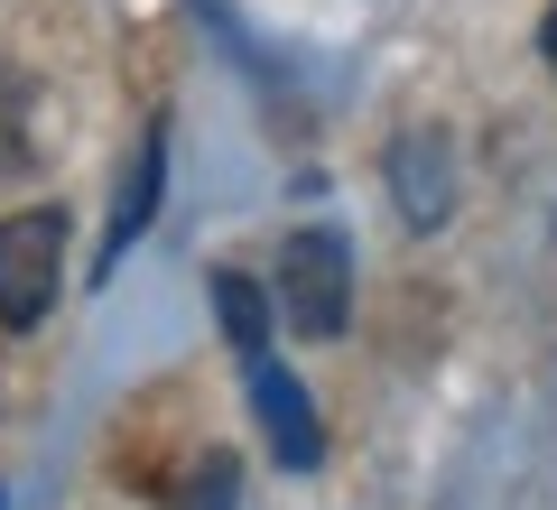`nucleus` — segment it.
<instances>
[{"instance_id": "obj_7", "label": "nucleus", "mask_w": 557, "mask_h": 510, "mask_svg": "<svg viewBox=\"0 0 557 510\" xmlns=\"http://www.w3.org/2000/svg\"><path fill=\"white\" fill-rule=\"evenodd\" d=\"M28 112H38L28 75H20V65H0V177H10V167H28Z\"/></svg>"}, {"instance_id": "obj_5", "label": "nucleus", "mask_w": 557, "mask_h": 510, "mask_svg": "<svg viewBox=\"0 0 557 510\" xmlns=\"http://www.w3.org/2000/svg\"><path fill=\"white\" fill-rule=\"evenodd\" d=\"M159 186H168V130L149 121L131 149V177H121V204H112V233H102V270H112L121 251H131L139 233H149V214H159Z\"/></svg>"}, {"instance_id": "obj_2", "label": "nucleus", "mask_w": 557, "mask_h": 510, "mask_svg": "<svg viewBox=\"0 0 557 510\" xmlns=\"http://www.w3.org/2000/svg\"><path fill=\"white\" fill-rule=\"evenodd\" d=\"M57 278H65V214L57 204H28V214L0 223V325H38L57 307Z\"/></svg>"}, {"instance_id": "obj_4", "label": "nucleus", "mask_w": 557, "mask_h": 510, "mask_svg": "<svg viewBox=\"0 0 557 510\" xmlns=\"http://www.w3.org/2000/svg\"><path fill=\"white\" fill-rule=\"evenodd\" d=\"M242 372H251V409H260V436H270V455H278V464H288V473H307V464H317V455H325L317 399H307L298 381L278 372L270 353H251V362H242Z\"/></svg>"}, {"instance_id": "obj_1", "label": "nucleus", "mask_w": 557, "mask_h": 510, "mask_svg": "<svg viewBox=\"0 0 557 510\" xmlns=\"http://www.w3.org/2000/svg\"><path fill=\"white\" fill-rule=\"evenodd\" d=\"M278 307H288V325L307 344L344 334V315H354V251H344V233H288V251H278Z\"/></svg>"}, {"instance_id": "obj_3", "label": "nucleus", "mask_w": 557, "mask_h": 510, "mask_svg": "<svg viewBox=\"0 0 557 510\" xmlns=\"http://www.w3.org/2000/svg\"><path fill=\"white\" fill-rule=\"evenodd\" d=\"M391 196H399V214L418 223V233H437L446 214H456V149H446V130H399L391 139Z\"/></svg>"}, {"instance_id": "obj_9", "label": "nucleus", "mask_w": 557, "mask_h": 510, "mask_svg": "<svg viewBox=\"0 0 557 510\" xmlns=\"http://www.w3.org/2000/svg\"><path fill=\"white\" fill-rule=\"evenodd\" d=\"M539 47H548V75H557V10H548V28H539Z\"/></svg>"}, {"instance_id": "obj_6", "label": "nucleus", "mask_w": 557, "mask_h": 510, "mask_svg": "<svg viewBox=\"0 0 557 510\" xmlns=\"http://www.w3.org/2000/svg\"><path fill=\"white\" fill-rule=\"evenodd\" d=\"M214 315H223V334H233V353H242V362L270 353V297H260L242 270H214Z\"/></svg>"}, {"instance_id": "obj_8", "label": "nucleus", "mask_w": 557, "mask_h": 510, "mask_svg": "<svg viewBox=\"0 0 557 510\" xmlns=\"http://www.w3.org/2000/svg\"><path fill=\"white\" fill-rule=\"evenodd\" d=\"M233 483H242V473H233V455H205V464H196V483H186V510H233Z\"/></svg>"}]
</instances>
